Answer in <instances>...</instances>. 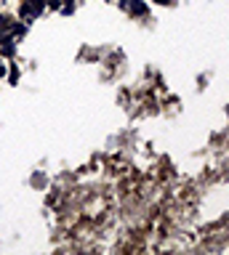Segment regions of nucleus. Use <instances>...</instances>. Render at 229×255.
<instances>
[{"instance_id":"nucleus-4","label":"nucleus","mask_w":229,"mask_h":255,"mask_svg":"<svg viewBox=\"0 0 229 255\" xmlns=\"http://www.w3.org/2000/svg\"><path fill=\"white\" fill-rule=\"evenodd\" d=\"M155 3H160V5H171V0H155Z\"/></svg>"},{"instance_id":"nucleus-2","label":"nucleus","mask_w":229,"mask_h":255,"mask_svg":"<svg viewBox=\"0 0 229 255\" xmlns=\"http://www.w3.org/2000/svg\"><path fill=\"white\" fill-rule=\"evenodd\" d=\"M72 11H75V3H72V0H67V3H64V8H61V13H64V16H69Z\"/></svg>"},{"instance_id":"nucleus-1","label":"nucleus","mask_w":229,"mask_h":255,"mask_svg":"<svg viewBox=\"0 0 229 255\" xmlns=\"http://www.w3.org/2000/svg\"><path fill=\"white\" fill-rule=\"evenodd\" d=\"M131 13L144 16V13H147V5H144V3H139V0H133V3H131Z\"/></svg>"},{"instance_id":"nucleus-3","label":"nucleus","mask_w":229,"mask_h":255,"mask_svg":"<svg viewBox=\"0 0 229 255\" xmlns=\"http://www.w3.org/2000/svg\"><path fill=\"white\" fill-rule=\"evenodd\" d=\"M5 72H8V69H5V64H3V59H0V77H3Z\"/></svg>"}]
</instances>
